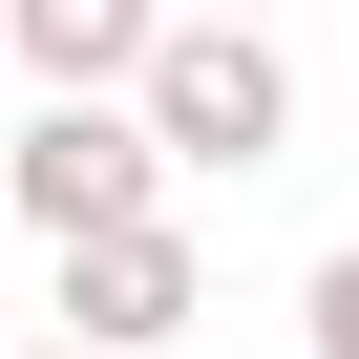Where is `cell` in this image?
I'll return each instance as SVG.
<instances>
[{
    "mask_svg": "<svg viewBox=\"0 0 359 359\" xmlns=\"http://www.w3.org/2000/svg\"><path fill=\"white\" fill-rule=\"evenodd\" d=\"M127 127L169 148V191H191V169H275L296 148V43L275 22H169L127 64Z\"/></svg>",
    "mask_w": 359,
    "mask_h": 359,
    "instance_id": "cell-1",
    "label": "cell"
},
{
    "mask_svg": "<svg viewBox=\"0 0 359 359\" xmlns=\"http://www.w3.org/2000/svg\"><path fill=\"white\" fill-rule=\"evenodd\" d=\"M127 212H169V148L127 127V85H43L22 106V148H0V233H127Z\"/></svg>",
    "mask_w": 359,
    "mask_h": 359,
    "instance_id": "cell-2",
    "label": "cell"
},
{
    "mask_svg": "<svg viewBox=\"0 0 359 359\" xmlns=\"http://www.w3.org/2000/svg\"><path fill=\"white\" fill-rule=\"evenodd\" d=\"M191 317H212L191 212H127V233H64V254H43V338H85V359H169Z\"/></svg>",
    "mask_w": 359,
    "mask_h": 359,
    "instance_id": "cell-3",
    "label": "cell"
},
{
    "mask_svg": "<svg viewBox=\"0 0 359 359\" xmlns=\"http://www.w3.org/2000/svg\"><path fill=\"white\" fill-rule=\"evenodd\" d=\"M169 43V0H0V64L22 85H127Z\"/></svg>",
    "mask_w": 359,
    "mask_h": 359,
    "instance_id": "cell-4",
    "label": "cell"
},
{
    "mask_svg": "<svg viewBox=\"0 0 359 359\" xmlns=\"http://www.w3.org/2000/svg\"><path fill=\"white\" fill-rule=\"evenodd\" d=\"M296 338H317V359H359V233H338V254L296 275Z\"/></svg>",
    "mask_w": 359,
    "mask_h": 359,
    "instance_id": "cell-5",
    "label": "cell"
},
{
    "mask_svg": "<svg viewBox=\"0 0 359 359\" xmlns=\"http://www.w3.org/2000/svg\"><path fill=\"white\" fill-rule=\"evenodd\" d=\"M169 22H275V0H169Z\"/></svg>",
    "mask_w": 359,
    "mask_h": 359,
    "instance_id": "cell-6",
    "label": "cell"
},
{
    "mask_svg": "<svg viewBox=\"0 0 359 359\" xmlns=\"http://www.w3.org/2000/svg\"><path fill=\"white\" fill-rule=\"evenodd\" d=\"M0 338H22V233H0Z\"/></svg>",
    "mask_w": 359,
    "mask_h": 359,
    "instance_id": "cell-7",
    "label": "cell"
},
{
    "mask_svg": "<svg viewBox=\"0 0 359 359\" xmlns=\"http://www.w3.org/2000/svg\"><path fill=\"white\" fill-rule=\"evenodd\" d=\"M0 359H85V338H0Z\"/></svg>",
    "mask_w": 359,
    "mask_h": 359,
    "instance_id": "cell-8",
    "label": "cell"
}]
</instances>
